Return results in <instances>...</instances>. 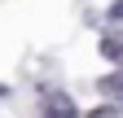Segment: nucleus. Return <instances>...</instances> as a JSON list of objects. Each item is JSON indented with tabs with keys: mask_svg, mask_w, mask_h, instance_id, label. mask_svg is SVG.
Here are the masks:
<instances>
[{
	"mask_svg": "<svg viewBox=\"0 0 123 118\" xmlns=\"http://www.w3.org/2000/svg\"><path fill=\"white\" fill-rule=\"evenodd\" d=\"M40 114L44 118H79V114H75V101L66 92H44L40 96Z\"/></svg>",
	"mask_w": 123,
	"mask_h": 118,
	"instance_id": "1",
	"label": "nucleus"
},
{
	"mask_svg": "<svg viewBox=\"0 0 123 118\" xmlns=\"http://www.w3.org/2000/svg\"><path fill=\"white\" fill-rule=\"evenodd\" d=\"M101 53L114 57V61H123V39H110V35H105V39H101Z\"/></svg>",
	"mask_w": 123,
	"mask_h": 118,
	"instance_id": "2",
	"label": "nucleus"
},
{
	"mask_svg": "<svg viewBox=\"0 0 123 118\" xmlns=\"http://www.w3.org/2000/svg\"><path fill=\"white\" fill-rule=\"evenodd\" d=\"M101 92L119 96V92H123V75H110V79H101Z\"/></svg>",
	"mask_w": 123,
	"mask_h": 118,
	"instance_id": "3",
	"label": "nucleus"
},
{
	"mask_svg": "<svg viewBox=\"0 0 123 118\" xmlns=\"http://www.w3.org/2000/svg\"><path fill=\"white\" fill-rule=\"evenodd\" d=\"M110 18H114V22H123V0H114V5H110Z\"/></svg>",
	"mask_w": 123,
	"mask_h": 118,
	"instance_id": "4",
	"label": "nucleus"
},
{
	"mask_svg": "<svg viewBox=\"0 0 123 118\" xmlns=\"http://www.w3.org/2000/svg\"><path fill=\"white\" fill-rule=\"evenodd\" d=\"M92 118H114V109H97V114H92Z\"/></svg>",
	"mask_w": 123,
	"mask_h": 118,
	"instance_id": "5",
	"label": "nucleus"
},
{
	"mask_svg": "<svg viewBox=\"0 0 123 118\" xmlns=\"http://www.w3.org/2000/svg\"><path fill=\"white\" fill-rule=\"evenodd\" d=\"M5 96H9V87H5V83H0V101H5Z\"/></svg>",
	"mask_w": 123,
	"mask_h": 118,
	"instance_id": "6",
	"label": "nucleus"
}]
</instances>
